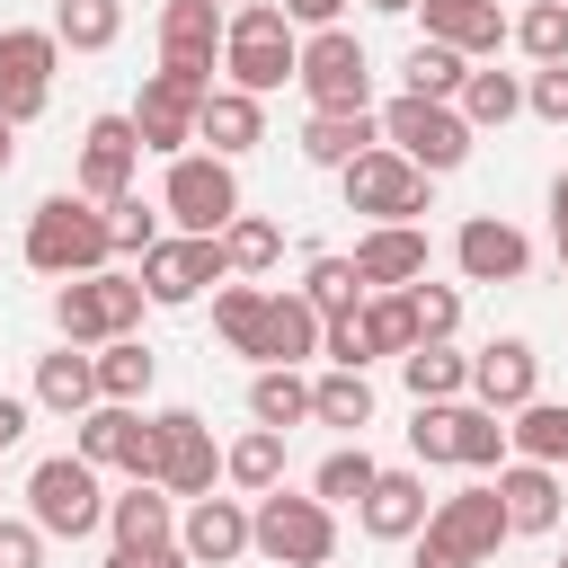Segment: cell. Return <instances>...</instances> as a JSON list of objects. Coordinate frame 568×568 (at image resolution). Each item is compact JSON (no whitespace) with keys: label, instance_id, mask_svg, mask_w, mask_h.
I'll return each instance as SVG.
<instances>
[{"label":"cell","instance_id":"7bdbcfd3","mask_svg":"<svg viewBox=\"0 0 568 568\" xmlns=\"http://www.w3.org/2000/svg\"><path fill=\"white\" fill-rule=\"evenodd\" d=\"M515 53H524L532 71L568 62V0H532V9L515 18Z\"/></svg>","mask_w":568,"mask_h":568},{"label":"cell","instance_id":"d4e9b609","mask_svg":"<svg viewBox=\"0 0 568 568\" xmlns=\"http://www.w3.org/2000/svg\"><path fill=\"white\" fill-rule=\"evenodd\" d=\"M178 497L160 488V479H133L124 497H106V532H115V550H151V541H178Z\"/></svg>","mask_w":568,"mask_h":568},{"label":"cell","instance_id":"4316f807","mask_svg":"<svg viewBox=\"0 0 568 568\" xmlns=\"http://www.w3.org/2000/svg\"><path fill=\"white\" fill-rule=\"evenodd\" d=\"M320 311L302 302V293H266V320H257V355L248 364H311L320 355Z\"/></svg>","mask_w":568,"mask_h":568},{"label":"cell","instance_id":"94428289","mask_svg":"<svg viewBox=\"0 0 568 568\" xmlns=\"http://www.w3.org/2000/svg\"><path fill=\"white\" fill-rule=\"evenodd\" d=\"M559 275H568V240H559Z\"/></svg>","mask_w":568,"mask_h":568},{"label":"cell","instance_id":"ffe728a7","mask_svg":"<svg viewBox=\"0 0 568 568\" xmlns=\"http://www.w3.org/2000/svg\"><path fill=\"white\" fill-rule=\"evenodd\" d=\"M355 275H364V293H408V284H426V231H417V222H373V231L355 240Z\"/></svg>","mask_w":568,"mask_h":568},{"label":"cell","instance_id":"4dcf8cb0","mask_svg":"<svg viewBox=\"0 0 568 568\" xmlns=\"http://www.w3.org/2000/svg\"><path fill=\"white\" fill-rule=\"evenodd\" d=\"M506 444H515V462L568 470V399H524V408L506 417Z\"/></svg>","mask_w":568,"mask_h":568},{"label":"cell","instance_id":"f35d334b","mask_svg":"<svg viewBox=\"0 0 568 568\" xmlns=\"http://www.w3.org/2000/svg\"><path fill=\"white\" fill-rule=\"evenodd\" d=\"M53 36L62 53H106L124 36V0H53Z\"/></svg>","mask_w":568,"mask_h":568},{"label":"cell","instance_id":"f6af8a7d","mask_svg":"<svg viewBox=\"0 0 568 568\" xmlns=\"http://www.w3.org/2000/svg\"><path fill=\"white\" fill-rule=\"evenodd\" d=\"M257 320H266V293L257 284H222L213 293V328H222L231 355H257Z\"/></svg>","mask_w":568,"mask_h":568},{"label":"cell","instance_id":"d6a6232c","mask_svg":"<svg viewBox=\"0 0 568 568\" xmlns=\"http://www.w3.org/2000/svg\"><path fill=\"white\" fill-rule=\"evenodd\" d=\"M462 80H470V62L453 53V44H435V36H417L408 53H399V98H462Z\"/></svg>","mask_w":568,"mask_h":568},{"label":"cell","instance_id":"f1b7e54d","mask_svg":"<svg viewBox=\"0 0 568 568\" xmlns=\"http://www.w3.org/2000/svg\"><path fill=\"white\" fill-rule=\"evenodd\" d=\"M248 426H275V435L311 426V382H302V364H257V373H248Z\"/></svg>","mask_w":568,"mask_h":568},{"label":"cell","instance_id":"db71d44e","mask_svg":"<svg viewBox=\"0 0 568 568\" xmlns=\"http://www.w3.org/2000/svg\"><path fill=\"white\" fill-rule=\"evenodd\" d=\"M106 568H195L178 541H151V550H106Z\"/></svg>","mask_w":568,"mask_h":568},{"label":"cell","instance_id":"7dc6e473","mask_svg":"<svg viewBox=\"0 0 568 568\" xmlns=\"http://www.w3.org/2000/svg\"><path fill=\"white\" fill-rule=\"evenodd\" d=\"M408 311H417V346H453V328H462V284H408Z\"/></svg>","mask_w":568,"mask_h":568},{"label":"cell","instance_id":"ac0fdd59","mask_svg":"<svg viewBox=\"0 0 568 568\" xmlns=\"http://www.w3.org/2000/svg\"><path fill=\"white\" fill-rule=\"evenodd\" d=\"M470 399L497 408V417H515L524 399H541V355H532V337H488V346L470 355Z\"/></svg>","mask_w":568,"mask_h":568},{"label":"cell","instance_id":"7a4b0ae2","mask_svg":"<svg viewBox=\"0 0 568 568\" xmlns=\"http://www.w3.org/2000/svg\"><path fill=\"white\" fill-rule=\"evenodd\" d=\"M27 266L36 275H53V284H71V275H106L115 266V231H106V204H89V195H44L36 213H27Z\"/></svg>","mask_w":568,"mask_h":568},{"label":"cell","instance_id":"c3c4849f","mask_svg":"<svg viewBox=\"0 0 568 568\" xmlns=\"http://www.w3.org/2000/svg\"><path fill=\"white\" fill-rule=\"evenodd\" d=\"M453 417H462V399H417L408 453H417V462H453Z\"/></svg>","mask_w":568,"mask_h":568},{"label":"cell","instance_id":"f5cc1de1","mask_svg":"<svg viewBox=\"0 0 568 568\" xmlns=\"http://www.w3.org/2000/svg\"><path fill=\"white\" fill-rule=\"evenodd\" d=\"M27 426H36V399L0 390V453H18V444H27Z\"/></svg>","mask_w":568,"mask_h":568},{"label":"cell","instance_id":"83f0119b","mask_svg":"<svg viewBox=\"0 0 568 568\" xmlns=\"http://www.w3.org/2000/svg\"><path fill=\"white\" fill-rule=\"evenodd\" d=\"M195 142H213V160L257 151V142H266V98H248V89H213L204 115H195Z\"/></svg>","mask_w":568,"mask_h":568},{"label":"cell","instance_id":"9f6ffc18","mask_svg":"<svg viewBox=\"0 0 568 568\" xmlns=\"http://www.w3.org/2000/svg\"><path fill=\"white\" fill-rule=\"evenodd\" d=\"M284 18L320 36V27H337V18H346V0H284Z\"/></svg>","mask_w":568,"mask_h":568},{"label":"cell","instance_id":"816d5d0a","mask_svg":"<svg viewBox=\"0 0 568 568\" xmlns=\"http://www.w3.org/2000/svg\"><path fill=\"white\" fill-rule=\"evenodd\" d=\"M0 568H44V532L27 515H0Z\"/></svg>","mask_w":568,"mask_h":568},{"label":"cell","instance_id":"9a60e30c","mask_svg":"<svg viewBox=\"0 0 568 568\" xmlns=\"http://www.w3.org/2000/svg\"><path fill=\"white\" fill-rule=\"evenodd\" d=\"M133 169H142L133 115H89V124H80V178H71V195L115 204V195H133Z\"/></svg>","mask_w":568,"mask_h":568},{"label":"cell","instance_id":"52a82bcc","mask_svg":"<svg viewBox=\"0 0 568 568\" xmlns=\"http://www.w3.org/2000/svg\"><path fill=\"white\" fill-rule=\"evenodd\" d=\"M160 213L186 231V240H222L248 204H240V169L213 160V151H178L169 178H160Z\"/></svg>","mask_w":568,"mask_h":568},{"label":"cell","instance_id":"1f68e13d","mask_svg":"<svg viewBox=\"0 0 568 568\" xmlns=\"http://www.w3.org/2000/svg\"><path fill=\"white\" fill-rule=\"evenodd\" d=\"M222 479H231L240 497H266V488H284V435H275V426H248V435H231V444H222Z\"/></svg>","mask_w":568,"mask_h":568},{"label":"cell","instance_id":"b9f144b4","mask_svg":"<svg viewBox=\"0 0 568 568\" xmlns=\"http://www.w3.org/2000/svg\"><path fill=\"white\" fill-rule=\"evenodd\" d=\"M355 320H364V346H373V355H390V364L417 346V311H408V293H364V311H355Z\"/></svg>","mask_w":568,"mask_h":568},{"label":"cell","instance_id":"7402d4cb","mask_svg":"<svg viewBox=\"0 0 568 568\" xmlns=\"http://www.w3.org/2000/svg\"><path fill=\"white\" fill-rule=\"evenodd\" d=\"M27 399H36L44 417L80 426V417L98 408V355H89V346H53V355H36V382H27Z\"/></svg>","mask_w":568,"mask_h":568},{"label":"cell","instance_id":"f546056e","mask_svg":"<svg viewBox=\"0 0 568 568\" xmlns=\"http://www.w3.org/2000/svg\"><path fill=\"white\" fill-rule=\"evenodd\" d=\"M364 151H382V115H311L302 124V160L311 169H355Z\"/></svg>","mask_w":568,"mask_h":568},{"label":"cell","instance_id":"ba28073f","mask_svg":"<svg viewBox=\"0 0 568 568\" xmlns=\"http://www.w3.org/2000/svg\"><path fill=\"white\" fill-rule=\"evenodd\" d=\"M382 142H390L408 169H426V178H453V169L479 151L470 115L444 106V98H390V106H382Z\"/></svg>","mask_w":568,"mask_h":568},{"label":"cell","instance_id":"e575fe53","mask_svg":"<svg viewBox=\"0 0 568 568\" xmlns=\"http://www.w3.org/2000/svg\"><path fill=\"white\" fill-rule=\"evenodd\" d=\"M89 355H98V399H124V408H142V390H151L160 355H151L142 337H106V346H89Z\"/></svg>","mask_w":568,"mask_h":568},{"label":"cell","instance_id":"5bb4252c","mask_svg":"<svg viewBox=\"0 0 568 568\" xmlns=\"http://www.w3.org/2000/svg\"><path fill=\"white\" fill-rule=\"evenodd\" d=\"M151 426H160V488H169L178 506L213 497V479H222V444H213V426H204L195 408H160Z\"/></svg>","mask_w":568,"mask_h":568},{"label":"cell","instance_id":"d590c367","mask_svg":"<svg viewBox=\"0 0 568 568\" xmlns=\"http://www.w3.org/2000/svg\"><path fill=\"white\" fill-rule=\"evenodd\" d=\"M399 382H408V399H470V355L462 346H408Z\"/></svg>","mask_w":568,"mask_h":568},{"label":"cell","instance_id":"e0dca14e","mask_svg":"<svg viewBox=\"0 0 568 568\" xmlns=\"http://www.w3.org/2000/svg\"><path fill=\"white\" fill-rule=\"evenodd\" d=\"M453 266H462V284H524L532 240H524L506 213H470V222L453 231Z\"/></svg>","mask_w":568,"mask_h":568},{"label":"cell","instance_id":"836d02e7","mask_svg":"<svg viewBox=\"0 0 568 568\" xmlns=\"http://www.w3.org/2000/svg\"><path fill=\"white\" fill-rule=\"evenodd\" d=\"M453 462H462V470H479V479H497V470L515 462L506 417H497V408H479V399H462V417H453Z\"/></svg>","mask_w":568,"mask_h":568},{"label":"cell","instance_id":"91938a15","mask_svg":"<svg viewBox=\"0 0 568 568\" xmlns=\"http://www.w3.org/2000/svg\"><path fill=\"white\" fill-rule=\"evenodd\" d=\"M364 9H373V18H408L417 0H364Z\"/></svg>","mask_w":568,"mask_h":568},{"label":"cell","instance_id":"e7e4bbea","mask_svg":"<svg viewBox=\"0 0 568 568\" xmlns=\"http://www.w3.org/2000/svg\"><path fill=\"white\" fill-rule=\"evenodd\" d=\"M0 462H9V453H0Z\"/></svg>","mask_w":568,"mask_h":568},{"label":"cell","instance_id":"681fc988","mask_svg":"<svg viewBox=\"0 0 568 568\" xmlns=\"http://www.w3.org/2000/svg\"><path fill=\"white\" fill-rule=\"evenodd\" d=\"M320 355H328L337 373H364V364H373V346H364V320H355V311H346V320H328V328H320Z\"/></svg>","mask_w":568,"mask_h":568},{"label":"cell","instance_id":"2e32d148","mask_svg":"<svg viewBox=\"0 0 568 568\" xmlns=\"http://www.w3.org/2000/svg\"><path fill=\"white\" fill-rule=\"evenodd\" d=\"M426 532H435V541H453L470 568H488V559H497V541H515V532H506V506H497V479H470V488L435 497Z\"/></svg>","mask_w":568,"mask_h":568},{"label":"cell","instance_id":"8fae6325","mask_svg":"<svg viewBox=\"0 0 568 568\" xmlns=\"http://www.w3.org/2000/svg\"><path fill=\"white\" fill-rule=\"evenodd\" d=\"M71 453L98 462V470H124V479H160V426L124 399H98L80 426H71Z\"/></svg>","mask_w":568,"mask_h":568},{"label":"cell","instance_id":"ee69618b","mask_svg":"<svg viewBox=\"0 0 568 568\" xmlns=\"http://www.w3.org/2000/svg\"><path fill=\"white\" fill-rule=\"evenodd\" d=\"M222 257H231V275H266V266L284 257V222H266V213H240V222L222 231Z\"/></svg>","mask_w":568,"mask_h":568},{"label":"cell","instance_id":"74e56055","mask_svg":"<svg viewBox=\"0 0 568 568\" xmlns=\"http://www.w3.org/2000/svg\"><path fill=\"white\" fill-rule=\"evenodd\" d=\"M311 417H320V426H337V435H364V426H373V382L328 364V373L311 382Z\"/></svg>","mask_w":568,"mask_h":568},{"label":"cell","instance_id":"ab89813d","mask_svg":"<svg viewBox=\"0 0 568 568\" xmlns=\"http://www.w3.org/2000/svg\"><path fill=\"white\" fill-rule=\"evenodd\" d=\"M373 479H382V462H373V453H364V435H355V444H337V453L311 470V497H320V506H364V488H373Z\"/></svg>","mask_w":568,"mask_h":568},{"label":"cell","instance_id":"bcb514c9","mask_svg":"<svg viewBox=\"0 0 568 568\" xmlns=\"http://www.w3.org/2000/svg\"><path fill=\"white\" fill-rule=\"evenodd\" d=\"M106 231H115V257H151V248L169 240V231H160V204H142V186L106 204Z\"/></svg>","mask_w":568,"mask_h":568},{"label":"cell","instance_id":"8d00e7d4","mask_svg":"<svg viewBox=\"0 0 568 568\" xmlns=\"http://www.w3.org/2000/svg\"><path fill=\"white\" fill-rule=\"evenodd\" d=\"M453 106L470 115V133H488V124H515V115H524V80H515V71H497V62H488V71L470 62V80H462V98H453Z\"/></svg>","mask_w":568,"mask_h":568},{"label":"cell","instance_id":"30bf717a","mask_svg":"<svg viewBox=\"0 0 568 568\" xmlns=\"http://www.w3.org/2000/svg\"><path fill=\"white\" fill-rule=\"evenodd\" d=\"M133 275H142L151 311H186V302H204V293L231 284V257H222V240H186V231H169Z\"/></svg>","mask_w":568,"mask_h":568},{"label":"cell","instance_id":"484cf974","mask_svg":"<svg viewBox=\"0 0 568 568\" xmlns=\"http://www.w3.org/2000/svg\"><path fill=\"white\" fill-rule=\"evenodd\" d=\"M160 62L222 71V9L213 0H160Z\"/></svg>","mask_w":568,"mask_h":568},{"label":"cell","instance_id":"6f0895ef","mask_svg":"<svg viewBox=\"0 0 568 568\" xmlns=\"http://www.w3.org/2000/svg\"><path fill=\"white\" fill-rule=\"evenodd\" d=\"M550 231H559V240H568V169H559V178H550Z\"/></svg>","mask_w":568,"mask_h":568},{"label":"cell","instance_id":"277c9868","mask_svg":"<svg viewBox=\"0 0 568 568\" xmlns=\"http://www.w3.org/2000/svg\"><path fill=\"white\" fill-rule=\"evenodd\" d=\"M27 524H36L44 541H89V532H106V479H98V462L44 453V462L27 470Z\"/></svg>","mask_w":568,"mask_h":568},{"label":"cell","instance_id":"6da1fadb","mask_svg":"<svg viewBox=\"0 0 568 568\" xmlns=\"http://www.w3.org/2000/svg\"><path fill=\"white\" fill-rule=\"evenodd\" d=\"M293 71H302V27L284 18V0H240L222 18V89L275 98Z\"/></svg>","mask_w":568,"mask_h":568},{"label":"cell","instance_id":"3957f363","mask_svg":"<svg viewBox=\"0 0 568 568\" xmlns=\"http://www.w3.org/2000/svg\"><path fill=\"white\" fill-rule=\"evenodd\" d=\"M142 311H151V293H142L133 266H106V275H71V284H53V328H62V346L142 337Z\"/></svg>","mask_w":568,"mask_h":568},{"label":"cell","instance_id":"44dd1931","mask_svg":"<svg viewBox=\"0 0 568 568\" xmlns=\"http://www.w3.org/2000/svg\"><path fill=\"white\" fill-rule=\"evenodd\" d=\"M178 550H186L195 568L248 559V497H195V506L178 515Z\"/></svg>","mask_w":568,"mask_h":568},{"label":"cell","instance_id":"5b68a950","mask_svg":"<svg viewBox=\"0 0 568 568\" xmlns=\"http://www.w3.org/2000/svg\"><path fill=\"white\" fill-rule=\"evenodd\" d=\"M248 550L275 568H328L337 559V506L266 488V497H248Z\"/></svg>","mask_w":568,"mask_h":568},{"label":"cell","instance_id":"d6986e66","mask_svg":"<svg viewBox=\"0 0 568 568\" xmlns=\"http://www.w3.org/2000/svg\"><path fill=\"white\" fill-rule=\"evenodd\" d=\"M417 18H426V36L453 44L462 62H497V44H515V18H506L497 0H417Z\"/></svg>","mask_w":568,"mask_h":568},{"label":"cell","instance_id":"11a10c76","mask_svg":"<svg viewBox=\"0 0 568 568\" xmlns=\"http://www.w3.org/2000/svg\"><path fill=\"white\" fill-rule=\"evenodd\" d=\"M408 568H470V559H462L453 541H435V532H417V541H408Z\"/></svg>","mask_w":568,"mask_h":568},{"label":"cell","instance_id":"7c38bea8","mask_svg":"<svg viewBox=\"0 0 568 568\" xmlns=\"http://www.w3.org/2000/svg\"><path fill=\"white\" fill-rule=\"evenodd\" d=\"M337 186H346V213H364V222H417L426 213V169H408L390 142L382 151H364L355 169H337Z\"/></svg>","mask_w":568,"mask_h":568},{"label":"cell","instance_id":"be15d7a7","mask_svg":"<svg viewBox=\"0 0 568 568\" xmlns=\"http://www.w3.org/2000/svg\"><path fill=\"white\" fill-rule=\"evenodd\" d=\"M559 568H568V550H559Z\"/></svg>","mask_w":568,"mask_h":568},{"label":"cell","instance_id":"680465c9","mask_svg":"<svg viewBox=\"0 0 568 568\" xmlns=\"http://www.w3.org/2000/svg\"><path fill=\"white\" fill-rule=\"evenodd\" d=\"M9 169H18V124L0 115V178H9Z\"/></svg>","mask_w":568,"mask_h":568},{"label":"cell","instance_id":"603a6c76","mask_svg":"<svg viewBox=\"0 0 568 568\" xmlns=\"http://www.w3.org/2000/svg\"><path fill=\"white\" fill-rule=\"evenodd\" d=\"M426 515H435L426 470H382V479L364 488V506H355V524H364L373 541H417V532H426Z\"/></svg>","mask_w":568,"mask_h":568},{"label":"cell","instance_id":"cb8c5ba5","mask_svg":"<svg viewBox=\"0 0 568 568\" xmlns=\"http://www.w3.org/2000/svg\"><path fill=\"white\" fill-rule=\"evenodd\" d=\"M497 506H506V532H559L568 479L541 470V462H506V470H497Z\"/></svg>","mask_w":568,"mask_h":568},{"label":"cell","instance_id":"4fadbf2b","mask_svg":"<svg viewBox=\"0 0 568 568\" xmlns=\"http://www.w3.org/2000/svg\"><path fill=\"white\" fill-rule=\"evenodd\" d=\"M53 62H62L53 27H0V115L9 124H36L53 106Z\"/></svg>","mask_w":568,"mask_h":568},{"label":"cell","instance_id":"6125c7cd","mask_svg":"<svg viewBox=\"0 0 568 568\" xmlns=\"http://www.w3.org/2000/svg\"><path fill=\"white\" fill-rule=\"evenodd\" d=\"M213 9H222V18H231V9H240V0H213Z\"/></svg>","mask_w":568,"mask_h":568},{"label":"cell","instance_id":"60d3db41","mask_svg":"<svg viewBox=\"0 0 568 568\" xmlns=\"http://www.w3.org/2000/svg\"><path fill=\"white\" fill-rule=\"evenodd\" d=\"M320 320H346V311H364V275H355V257H311V275L293 284Z\"/></svg>","mask_w":568,"mask_h":568},{"label":"cell","instance_id":"9c48e42d","mask_svg":"<svg viewBox=\"0 0 568 568\" xmlns=\"http://www.w3.org/2000/svg\"><path fill=\"white\" fill-rule=\"evenodd\" d=\"M222 80L213 71H186V62H160L151 80H142V98H133V133H142V151H160V160H178L186 142H195V115H204V98H213Z\"/></svg>","mask_w":568,"mask_h":568},{"label":"cell","instance_id":"f907efd6","mask_svg":"<svg viewBox=\"0 0 568 568\" xmlns=\"http://www.w3.org/2000/svg\"><path fill=\"white\" fill-rule=\"evenodd\" d=\"M524 106H532L541 124H568V62H550V71H532V80H524Z\"/></svg>","mask_w":568,"mask_h":568},{"label":"cell","instance_id":"8992f818","mask_svg":"<svg viewBox=\"0 0 568 568\" xmlns=\"http://www.w3.org/2000/svg\"><path fill=\"white\" fill-rule=\"evenodd\" d=\"M293 89L311 98V115H373V53L355 27H320L302 36V71Z\"/></svg>","mask_w":568,"mask_h":568}]
</instances>
